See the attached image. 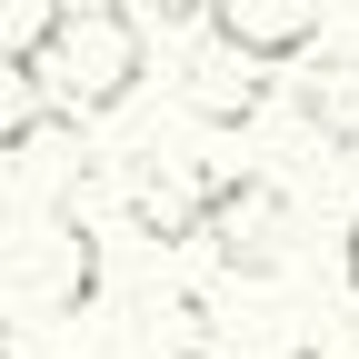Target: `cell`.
Listing matches in <instances>:
<instances>
[{"label": "cell", "instance_id": "cell-1", "mask_svg": "<svg viewBox=\"0 0 359 359\" xmlns=\"http://www.w3.org/2000/svg\"><path fill=\"white\" fill-rule=\"evenodd\" d=\"M11 80H30L70 130L110 120L130 90L150 80V30L130 0H50L20 40H11Z\"/></svg>", "mask_w": 359, "mask_h": 359}, {"label": "cell", "instance_id": "cell-2", "mask_svg": "<svg viewBox=\"0 0 359 359\" xmlns=\"http://www.w3.org/2000/svg\"><path fill=\"white\" fill-rule=\"evenodd\" d=\"M90 299H100V240H90V219L30 230L11 250V309L20 320H80Z\"/></svg>", "mask_w": 359, "mask_h": 359}, {"label": "cell", "instance_id": "cell-3", "mask_svg": "<svg viewBox=\"0 0 359 359\" xmlns=\"http://www.w3.org/2000/svg\"><path fill=\"white\" fill-rule=\"evenodd\" d=\"M290 230H299V210H290L280 180H259V170L219 180V200H210V250H219V269L269 280V269L290 259Z\"/></svg>", "mask_w": 359, "mask_h": 359}, {"label": "cell", "instance_id": "cell-4", "mask_svg": "<svg viewBox=\"0 0 359 359\" xmlns=\"http://www.w3.org/2000/svg\"><path fill=\"white\" fill-rule=\"evenodd\" d=\"M210 40L219 50H240V60H309V40L330 30V0H210Z\"/></svg>", "mask_w": 359, "mask_h": 359}, {"label": "cell", "instance_id": "cell-5", "mask_svg": "<svg viewBox=\"0 0 359 359\" xmlns=\"http://www.w3.org/2000/svg\"><path fill=\"white\" fill-rule=\"evenodd\" d=\"M290 110L320 130V140H359V60H309L299 80H290Z\"/></svg>", "mask_w": 359, "mask_h": 359}, {"label": "cell", "instance_id": "cell-6", "mask_svg": "<svg viewBox=\"0 0 359 359\" xmlns=\"http://www.w3.org/2000/svg\"><path fill=\"white\" fill-rule=\"evenodd\" d=\"M240 70H259V60H240V50H219V70H190V110L210 120V130H230V120H250L269 90L259 80H240Z\"/></svg>", "mask_w": 359, "mask_h": 359}, {"label": "cell", "instance_id": "cell-7", "mask_svg": "<svg viewBox=\"0 0 359 359\" xmlns=\"http://www.w3.org/2000/svg\"><path fill=\"white\" fill-rule=\"evenodd\" d=\"M339 259H349V290H359V219H349V240H339Z\"/></svg>", "mask_w": 359, "mask_h": 359}, {"label": "cell", "instance_id": "cell-8", "mask_svg": "<svg viewBox=\"0 0 359 359\" xmlns=\"http://www.w3.org/2000/svg\"><path fill=\"white\" fill-rule=\"evenodd\" d=\"M290 359H349V349H290Z\"/></svg>", "mask_w": 359, "mask_h": 359}]
</instances>
